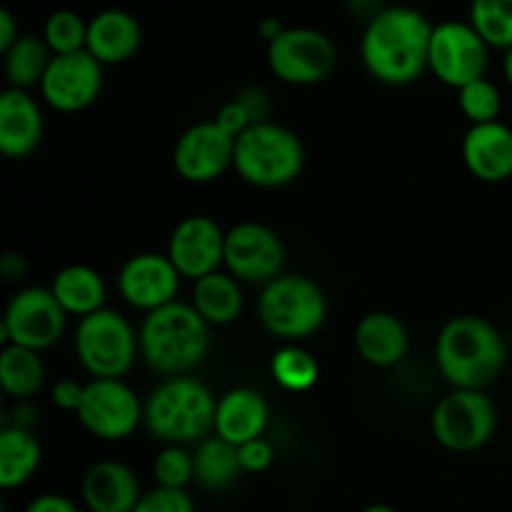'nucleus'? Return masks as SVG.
I'll use <instances>...</instances> for the list:
<instances>
[{
  "label": "nucleus",
  "instance_id": "f257e3e1",
  "mask_svg": "<svg viewBox=\"0 0 512 512\" xmlns=\"http://www.w3.org/2000/svg\"><path fill=\"white\" fill-rule=\"evenodd\" d=\"M433 25L410 5L378 10L360 40L363 65L385 85H410L428 70Z\"/></svg>",
  "mask_w": 512,
  "mask_h": 512
},
{
  "label": "nucleus",
  "instance_id": "f03ea898",
  "mask_svg": "<svg viewBox=\"0 0 512 512\" xmlns=\"http://www.w3.org/2000/svg\"><path fill=\"white\" fill-rule=\"evenodd\" d=\"M435 363L455 390H483L505 365L503 335L485 318L458 315L440 330Z\"/></svg>",
  "mask_w": 512,
  "mask_h": 512
},
{
  "label": "nucleus",
  "instance_id": "7ed1b4c3",
  "mask_svg": "<svg viewBox=\"0 0 512 512\" xmlns=\"http://www.w3.org/2000/svg\"><path fill=\"white\" fill-rule=\"evenodd\" d=\"M138 338L140 355L155 373L183 375L208 355L210 325L193 305L175 300L148 313Z\"/></svg>",
  "mask_w": 512,
  "mask_h": 512
},
{
  "label": "nucleus",
  "instance_id": "20e7f679",
  "mask_svg": "<svg viewBox=\"0 0 512 512\" xmlns=\"http://www.w3.org/2000/svg\"><path fill=\"white\" fill-rule=\"evenodd\" d=\"M218 400L200 380L170 378L150 393L143 408V423L155 440L185 445L215 430Z\"/></svg>",
  "mask_w": 512,
  "mask_h": 512
},
{
  "label": "nucleus",
  "instance_id": "39448f33",
  "mask_svg": "<svg viewBox=\"0 0 512 512\" xmlns=\"http://www.w3.org/2000/svg\"><path fill=\"white\" fill-rule=\"evenodd\" d=\"M305 148L293 130L278 123H255L235 140V163L240 178L255 188H283L300 178Z\"/></svg>",
  "mask_w": 512,
  "mask_h": 512
},
{
  "label": "nucleus",
  "instance_id": "423d86ee",
  "mask_svg": "<svg viewBox=\"0 0 512 512\" xmlns=\"http://www.w3.org/2000/svg\"><path fill=\"white\" fill-rule=\"evenodd\" d=\"M263 328L280 340L310 338L318 333L328 315V300L318 283L303 275H278L265 283L258 300Z\"/></svg>",
  "mask_w": 512,
  "mask_h": 512
},
{
  "label": "nucleus",
  "instance_id": "0eeeda50",
  "mask_svg": "<svg viewBox=\"0 0 512 512\" xmlns=\"http://www.w3.org/2000/svg\"><path fill=\"white\" fill-rule=\"evenodd\" d=\"M140 338L133 325L115 310H98L80 320L75 330V353L85 373L95 380H120L135 363Z\"/></svg>",
  "mask_w": 512,
  "mask_h": 512
},
{
  "label": "nucleus",
  "instance_id": "6e6552de",
  "mask_svg": "<svg viewBox=\"0 0 512 512\" xmlns=\"http://www.w3.org/2000/svg\"><path fill=\"white\" fill-rule=\"evenodd\" d=\"M430 428L450 453H475L495 435L498 410L483 390H453L435 405Z\"/></svg>",
  "mask_w": 512,
  "mask_h": 512
},
{
  "label": "nucleus",
  "instance_id": "1a4fd4ad",
  "mask_svg": "<svg viewBox=\"0 0 512 512\" xmlns=\"http://www.w3.org/2000/svg\"><path fill=\"white\" fill-rule=\"evenodd\" d=\"M338 63L335 43L315 28H285L268 43V68L288 85H318Z\"/></svg>",
  "mask_w": 512,
  "mask_h": 512
},
{
  "label": "nucleus",
  "instance_id": "9d476101",
  "mask_svg": "<svg viewBox=\"0 0 512 512\" xmlns=\"http://www.w3.org/2000/svg\"><path fill=\"white\" fill-rule=\"evenodd\" d=\"M68 313L60 308L50 288H23L13 295L5 308L3 318V343L20 345V348L43 350L53 348L65 333Z\"/></svg>",
  "mask_w": 512,
  "mask_h": 512
},
{
  "label": "nucleus",
  "instance_id": "9b49d317",
  "mask_svg": "<svg viewBox=\"0 0 512 512\" xmlns=\"http://www.w3.org/2000/svg\"><path fill=\"white\" fill-rule=\"evenodd\" d=\"M488 50L490 45L480 38L473 25L445 20V23L433 25L428 70H433L440 83L460 90L485 78Z\"/></svg>",
  "mask_w": 512,
  "mask_h": 512
},
{
  "label": "nucleus",
  "instance_id": "f8f14e48",
  "mask_svg": "<svg viewBox=\"0 0 512 512\" xmlns=\"http://www.w3.org/2000/svg\"><path fill=\"white\" fill-rule=\"evenodd\" d=\"M143 408L138 395L123 380H93L85 385L83 403L75 415L90 435L118 443L138 430L143 423Z\"/></svg>",
  "mask_w": 512,
  "mask_h": 512
},
{
  "label": "nucleus",
  "instance_id": "ddd939ff",
  "mask_svg": "<svg viewBox=\"0 0 512 512\" xmlns=\"http://www.w3.org/2000/svg\"><path fill=\"white\" fill-rule=\"evenodd\" d=\"M285 265V245L263 223H238L225 235V268L240 283H270Z\"/></svg>",
  "mask_w": 512,
  "mask_h": 512
},
{
  "label": "nucleus",
  "instance_id": "4468645a",
  "mask_svg": "<svg viewBox=\"0 0 512 512\" xmlns=\"http://www.w3.org/2000/svg\"><path fill=\"white\" fill-rule=\"evenodd\" d=\"M40 90L45 103L58 113H80L93 105L103 90V63H98L88 50L53 55Z\"/></svg>",
  "mask_w": 512,
  "mask_h": 512
},
{
  "label": "nucleus",
  "instance_id": "2eb2a0df",
  "mask_svg": "<svg viewBox=\"0 0 512 512\" xmlns=\"http://www.w3.org/2000/svg\"><path fill=\"white\" fill-rule=\"evenodd\" d=\"M235 163V138L215 120L185 130L173 150L175 173L195 185L213 183Z\"/></svg>",
  "mask_w": 512,
  "mask_h": 512
},
{
  "label": "nucleus",
  "instance_id": "dca6fc26",
  "mask_svg": "<svg viewBox=\"0 0 512 512\" xmlns=\"http://www.w3.org/2000/svg\"><path fill=\"white\" fill-rule=\"evenodd\" d=\"M225 230L208 215L180 220L168 240V258L183 278L195 280L218 273L225 265Z\"/></svg>",
  "mask_w": 512,
  "mask_h": 512
},
{
  "label": "nucleus",
  "instance_id": "f3484780",
  "mask_svg": "<svg viewBox=\"0 0 512 512\" xmlns=\"http://www.w3.org/2000/svg\"><path fill=\"white\" fill-rule=\"evenodd\" d=\"M180 278L178 268L168 255L160 253H138L123 263L118 273L120 295L133 308L153 313L163 305L175 303Z\"/></svg>",
  "mask_w": 512,
  "mask_h": 512
},
{
  "label": "nucleus",
  "instance_id": "a211bd4d",
  "mask_svg": "<svg viewBox=\"0 0 512 512\" xmlns=\"http://www.w3.org/2000/svg\"><path fill=\"white\" fill-rule=\"evenodd\" d=\"M463 163L480 183H505L512 178V128L495 123L470 125L463 138Z\"/></svg>",
  "mask_w": 512,
  "mask_h": 512
},
{
  "label": "nucleus",
  "instance_id": "6ab92c4d",
  "mask_svg": "<svg viewBox=\"0 0 512 512\" xmlns=\"http://www.w3.org/2000/svg\"><path fill=\"white\" fill-rule=\"evenodd\" d=\"M43 140V110L28 90L8 88L0 95V153L28 158Z\"/></svg>",
  "mask_w": 512,
  "mask_h": 512
},
{
  "label": "nucleus",
  "instance_id": "aec40b11",
  "mask_svg": "<svg viewBox=\"0 0 512 512\" xmlns=\"http://www.w3.org/2000/svg\"><path fill=\"white\" fill-rule=\"evenodd\" d=\"M80 493L90 512H133L143 498L138 475L118 460L95 463L85 473Z\"/></svg>",
  "mask_w": 512,
  "mask_h": 512
},
{
  "label": "nucleus",
  "instance_id": "412c9836",
  "mask_svg": "<svg viewBox=\"0 0 512 512\" xmlns=\"http://www.w3.org/2000/svg\"><path fill=\"white\" fill-rule=\"evenodd\" d=\"M143 43V30L128 10L108 8L88 20V50L98 63L118 65L133 58Z\"/></svg>",
  "mask_w": 512,
  "mask_h": 512
},
{
  "label": "nucleus",
  "instance_id": "4be33fe9",
  "mask_svg": "<svg viewBox=\"0 0 512 512\" xmlns=\"http://www.w3.org/2000/svg\"><path fill=\"white\" fill-rule=\"evenodd\" d=\"M270 408L263 395L253 388H235L218 400L215 410V435L233 445H245L263 438L268 428Z\"/></svg>",
  "mask_w": 512,
  "mask_h": 512
},
{
  "label": "nucleus",
  "instance_id": "5701e85b",
  "mask_svg": "<svg viewBox=\"0 0 512 512\" xmlns=\"http://www.w3.org/2000/svg\"><path fill=\"white\" fill-rule=\"evenodd\" d=\"M408 328L385 310L368 313L355 328V350L373 368H395L408 355Z\"/></svg>",
  "mask_w": 512,
  "mask_h": 512
},
{
  "label": "nucleus",
  "instance_id": "b1692460",
  "mask_svg": "<svg viewBox=\"0 0 512 512\" xmlns=\"http://www.w3.org/2000/svg\"><path fill=\"white\" fill-rule=\"evenodd\" d=\"M50 290L60 308L68 315H78L80 320L103 310L105 295H108L105 280L100 278L98 270L88 268V265H65L53 278Z\"/></svg>",
  "mask_w": 512,
  "mask_h": 512
},
{
  "label": "nucleus",
  "instance_id": "393cba45",
  "mask_svg": "<svg viewBox=\"0 0 512 512\" xmlns=\"http://www.w3.org/2000/svg\"><path fill=\"white\" fill-rule=\"evenodd\" d=\"M43 463L38 438L23 425L3 428L0 433V488L15 490L28 483Z\"/></svg>",
  "mask_w": 512,
  "mask_h": 512
},
{
  "label": "nucleus",
  "instance_id": "a878e982",
  "mask_svg": "<svg viewBox=\"0 0 512 512\" xmlns=\"http://www.w3.org/2000/svg\"><path fill=\"white\" fill-rule=\"evenodd\" d=\"M193 305L208 325H230L243 313V290L240 280H235L230 273H213L205 278L195 280L193 288Z\"/></svg>",
  "mask_w": 512,
  "mask_h": 512
},
{
  "label": "nucleus",
  "instance_id": "bb28decb",
  "mask_svg": "<svg viewBox=\"0 0 512 512\" xmlns=\"http://www.w3.org/2000/svg\"><path fill=\"white\" fill-rule=\"evenodd\" d=\"M195 460V480L205 490H225L240 478L238 445L228 443L223 438H205L193 453Z\"/></svg>",
  "mask_w": 512,
  "mask_h": 512
},
{
  "label": "nucleus",
  "instance_id": "cd10ccee",
  "mask_svg": "<svg viewBox=\"0 0 512 512\" xmlns=\"http://www.w3.org/2000/svg\"><path fill=\"white\" fill-rule=\"evenodd\" d=\"M45 383V365L40 353L20 345H5L0 355V385L13 398H30Z\"/></svg>",
  "mask_w": 512,
  "mask_h": 512
},
{
  "label": "nucleus",
  "instance_id": "c85d7f7f",
  "mask_svg": "<svg viewBox=\"0 0 512 512\" xmlns=\"http://www.w3.org/2000/svg\"><path fill=\"white\" fill-rule=\"evenodd\" d=\"M5 55V75H8L10 88L28 90L33 85H40L45 78L53 53L45 45L43 38L35 35H20L18 43Z\"/></svg>",
  "mask_w": 512,
  "mask_h": 512
},
{
  "label": "nucleus",
  "instance_id": "c756f323",
  "mask_svg": "<svg viewBox=\"0 0 512 512\" xmlns=\"http://www.w3.org/2000/svg\"><path fill=\"white\" fill-rule=\"evenodd\" d=\"M270 375L288 393H308L320 380V365L300 345H283L270 360Z\"/></svg>",
  "mask_w": 512,
  "mask_h": 512
},
{
  "label": "nucleus",
  "instance_id": "7c9ffc66",
  "mask_svg": "<svg viewBox=\"0 0 512 512\" xmlns=\"http://www.w3.org/2000/svg\"><path fill=\"white\" fill-rule=\"evenodd\" d=\"M470 25L490 48L512 50V0H473Z\"/></svg>",
  "mask_w": 512,
  "mask_h": 512
},
{
  "label": "nucleus",
  "instance_id": "2f4dec72",
  "mask_svg": "<svg viewBox=\"0 0 512 512\" xmlns=\"http://www.w3.org/2000/svg\"><path fill=\"white\" fill-rule=\"evenodd\" d=\"M43 40L53 55L80 53L88 45V20L75 10H55L43 28Z\"/></svg>",
  "mask_w": 512,
  "mask_h": 512
},
{
  "label": "nucleus",
  "instance_id": "473e14b6",
  "mask_svg": "<svg viewBox=\"0 0 512 512\" xmlns=\"http://www.w3.org/2000/svg\"><path fill=\"white\" fill-rule=\"evenodd\" d=\"M458 103L463 110L465 118L473 125L483 123H495L500 118V110H503V95H500L498 85L490 83L488 78H480L475 83L465 85L458 90Z\"/></svg>",
  "mask_w": 512,
  "mask_h": 512
},
{
  "label": "nucleus",
  "instance_id": "72a5a7b5",
  "mask_svg": "<svg viewBox=\"0 0 512 512\" xmlns=\"http://www.w3.org/2000/svg\"><path fill=\"white\" fill-rule=\"evenodd\" d=\"M153 478L158 488L185 490L195 480V460L183 445H165L153 460Z\"/></svg>",
  "mask_w": 512,
  "mask_h": 512
},
{
  "label": "nucleus",
  "instance_id": "f704fd0d",
  "mask_svg": "<svg viewBox=\"0 0 512 512\" xmlns=\"http://www.w3.org/2000/svg\"><path fill=\"white\" fill-rule=\"evenodd\" d=\"M133 512H195V505L185 490L155 488L150 493H143Z\"/></svg>",
  "mask_w": 512,
  "mask_h": 512
},
{
  "label": "nucleus",
  "instance_id": "c9c22d12",
  "mask_svg": "<svg viewBox=\"0 0 512 512\" xmlns=\"http://www.w3.org/2000/svg\"><path fill=\"white\" fill-rule=\"evenodd\" d=\"M238 455H240V468H243V473H265L275 460L273 445H270L265 438H255L250 440V443L240 445Z\"/></svg>",
  "mask_w": 512,
  "mask_h": 512
},
{
  "label": "nucleus",
  "instance_id": "e433bc0d",
  "mask_svg": "<svg viewBox=\"0 0 512 512\" xmlns=\"http://www.w3.org/2000/svg\"><path fill=\"white\" fill-rule=\"evenodd\" d=\"M215 123L220 125V128L225 130V133L233 135L235 140L240 138V135L245 133V130L250 128L253 123V118H250L248 108H245L243 103H240V98L230 100V103H225L223 108L218 110V115H215Z\"/></svg>",
  "mask_w": 512,
  "mask_h": 512
},
{
  "label": "nucleus",
  "instance_id": "4c0bfd02",
  "mask_svg": "<svg viewBox=\"0 0 512 512\" xmlns=\"http://www.w3.org/2000/svg\"><path fill=\"white\" fill-rule=\"evenodd\" d=\"M83 395H85V385L73 378L58 380V383L53 385V390H50L53 403L58 405L60 410H68V413H78L80 403H83Z\"/></svg>",
  "mask_w": 512,
  "mask_h": 512
},
{
  "label": "nucleus",
  "instance_id": "58836bf2",
  "mask_svg": "<svg viewBox=\"0 0 512 512\" xmlns=\"http://www.w3.org/2000/svg\"><path fill=\"white\" fill-rule=\"evenodd\" d=\"M25 512H80V510H78V505H75L70 498H65V495L48 493V495H40V498H35L33 503L25 508Z\"/></svg>",
  "mask_w": 512,
  "mask_h": 512
},
{
  "label": "nucleus",
  "instance_id": "ea45409f",
  "mask_svg": "<svg viewBox=\"0 0 512 512\" xmlns=\"http://www.w3.org/2000/svg\"><path fill=\"white\" fill-rule=\"evenodd\" d=\"M238 98H240V103L248 108L253 123H265V120H268L270 105H268V98H265V93L250 88V90H245V93H240Z\"/></svg>",
  "mask_w": 512,
  "mask_h": 512
},
{
  "label": "nucleus",
  "instance_id": "a19ab883",
  "mask_svg": "<svg viewBox=\"0 0 512 512\" xmlns=\"http://www.w3.org/2000/svg\"><path fill=\"white\" fill-rule=\"evenodd\" d=\"M18 28H15V18L8 8L0 10V50L8 53L15 43H18Z\"/></svg>",
  "mask_w": 512,
  "mask_h": 512
},
{
  "label": "nucleus",
  "instance_id": "79ce46f5",
  "mask_svg": "<svg viewBox=\"0 0 512 512\" xmlns=\"http://www.w3.org/2000/svg\"><path fill=\"white\" fill-rule=\"evenodd\" d=\"M0 273H3L8 280H18L28 273V263H25L23 255L5 253L3 258H0Z\"/></svg>",
  "mask_w": 512,
  "mask_h": 512
},
{
  "label": "nucleus",
  "instance_id": "37998d69",
  "mask_svg": "<svg viewBox=\"0 0 512 512\" xmlns=\"http://www.w3.org/2000/svg\"><path fill=\"white\" fill-rule=\"evenodd\" d=\"M503 73H505V80H508L510 88H512V50H508L503 58Z\"/></svg>",
  "mask_w": 512,
  "mask_h": 512
},
{
  "label": "nucleus",
  "instance_id": "c03bdc74",
  "mask_svg": "<svg viewBox=\"0 0 512 512\" xmlns=\"http://www.w3.org/2000/svg\"><path fill=\"white\" fill-rule=\"evenodd\" d=\"M363 512H398V510H393L390 505H368Z\"/></svg>",
  "mask_w": 512,
  "mask_h": 512
}]
</instances>
